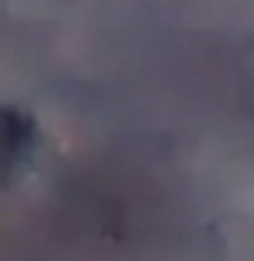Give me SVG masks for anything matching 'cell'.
I'll list each match as a JSON object with an SVG mask.
<instances>
[{
    "mask_svg": "<svg viewBox=\"0 0 254 261\" xmlns=\"http://www.w3.org/2000/svg\"><path fill=\"white\" fill-rule=\"evenodd\" d=\"M35 146V122L21 108H0V185L18 174V167L28 161Z\"/></svg>",
    "mask_w": 254,
    "mask_h": 261,
    "instance_id": "cell-1",
    "label": "cell"
}]
</instances>
